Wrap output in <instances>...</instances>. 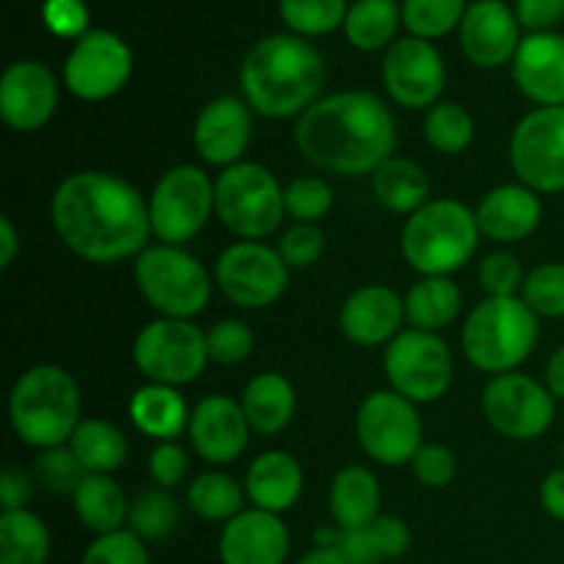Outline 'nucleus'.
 I'll return each mask as SVG.
<instances>
[{
	"label": "nucleus",
	"mask_w": 564,
	"mask_h": 564,
	"mask_svg": "<svg viewBox=\"0 0 564 564\" xmlns=\"http://www.w3.org/2000/svg\"><path fill=\"white\" fill-rule=\"evenodd\" d=\"M295 147L303 160L328 174H375L394 154V116L372 91H336L297 116Z\"/></svg>",
	"instance_id": "obj_2"
},
{
	"label": "nucleus",
	"mask_w": 564,
	"mask_h": 564,
	"mask_svg": "<svg viewBox=\"0 0 564 564\" xmlns=\"http://www.w3.org/2000/svg\"><path fill=\"white\" fill-rule=\"evenodd\" d=\"M411 471L424 488H449L457 477V455L444 444H424L411 460Z\"/></svg>",
	"instance_id": "obj_48"
},
{
	"label": "nucleus",
	"mask_w": 564,
	"mask_h": 564,
	"mask_svg": "<svg viewBox=\"0 0 564 564\" xmlns=\"http://www.w3.org/2000/svg\"><path fill=\"white\" fill-rule=\"evenodd\" d=\"M463 308L460 286L449 275H422L405 295V319L411 328L438 334Z\"/></svg>",
	"instance_id": "obj_30"
},
{
	"label": "nucleus",
	"mask_w": 564,
	"mask_h": 564,
	"mask_svg": "<svg viewBox=\"0 0 564 564\" xmlns=\"http://www.w3.org/2000/svg\"><path fill=\"white\" fill-rule=\"evenodd\" d=\"M240 405L253 433L279 435L281 430L290 427L295 416L297 397L284 375L262 372L248 380Z\"/></svg>",
	"instance_id": "obj_27"
},
{
	"label": "nucleus",
	"mask_w": 564,
	"mask_h": 564,
	"mask_svg": "<svg viewBox=\"0 0 564 564\" xmlns=\"http://www.w3.org/2000/svg\"><path fill=\"white\" fill-rule=\"evenodd\" d=\"M516 17L527 31H551L556 22H562L564 0H516Z\"/></svg>",
	"instance_id": "obj_52"
},
{
	"label": "nucleus",
	"mask_w": 564,
	"mask_h": 564,
	"mask_svg": "<svg viewBox=\"0 0 564 564\" xmlns=\"http://www.w3.org/2000/svg\"><path fill=\"white\" fill-rule=\"evenodd\" d=\"M325 58L308 39L273 33L253 44L240 66L242 99L264 119L303 116L325 86Z\"/></svg>",
	"instance_id": "obj_3"
},
{
	"label": "nucleus",
	"mask_w": 564,
	"mask_h": 564,
	"mask_svg": "<svg viewBox=\"0 0 564 564\" xmlns=\"http://www.w3.org/2000/svg\"><path fill=\"white\" fill-rule=\"evenodd\" d=\"M466 9V0H402V22L411 36L433 42L460 28Z\"/></svg>",
	"instance_id": "obj_40"
},
{
	"label": "nucleus",
	"mask_w": 564,
	"mask_h": 564,
	"mask_svg": "<svg viewBox=\"0 0 564 564\" xmlns=\"http://www.w3.org/2000/svg\"><path fill=\"white\" fill-rule=\"evenodd\" d=\"M218 556L224 564H284L290 556V532L281 516L251 507L224 523Z\"/></svg>",
	"instance_id": "obj_23"
},
{
	"label": "nucleus",
	"mask_w": 564,
	"mask_h": 564,
	"mask_svg": "<svg viewBox=\"0 0 564 564\" xmlns=\"http://www.w3.org/2000/svg\"><path fill=\"white\" fill-rule=\"evenodd\" d=\"M251 132L253 119L248 102L226 94L202 108L196 124H193V147L207 165L229 169V165L242 163V154L251 143Z\"/></svg>",
	"instance_id": "obj_21"
},
{
	"label": "nucleus",
	"mask_w": 564,
	"mask_h": 564,
	"mask_svg": "<svg viewBox=\"0 0 564 564\" xmlns=\"http://www.w3.org/2000/svg\"><path fill=\"white\" fill-rule=\"evenodd\" d=\"M402 22V6L397 0H356L347 9L345 36L361 53H375L394 44Z\"/></svg>",
	"instance_id": "obj_34"
},
{
	"label": "nucleus",
	"mask_w": 564,
	"mask_h": 564,
	"mask_svg": "<svg viewBox=\"0 0 564 564\" xmlns=\"http://www.w3.org/2000/svg\"><path fill=\"white\" fill-rule=\"evenodd\" d=\"M72 452L88 474H113L127 460V438L105 419H83L69 438Z\"/></svg>",
	"instance_id": "obj_33"
},
{
	"label": "nucleus",
	"mask_w": 564,
	"mask_h": 564,
	"mask_svg": "<svg viewBox=\"0 0 564 564\" xmlns=\"http://www.w3.org/2000/svg\"><path fill=\"white\" fill-rule=\"evenodd\" d=\"M372 191L386 209L408 218L430 202V180L422 165L394 154L375 169Z\"/></svg>",
	"instance_id": "obj_31"
},
{
	"label": "nucleus",
	"mask_w": 564,
	"mask_h": 564,
	"mask_svg": "<svg viewBox=\"0 0 564 564\" xmlns=\"http://www.w3.org/2000/svg\"><path fill=\"white\" fill-rule=\"evenodd\" d=\"M135 284L160 317L193 319L207 308L213 281L182 246H147L135 257Z\"/></svg>",
	"instance_id": "obj_8"
},
{
	"label": "nucleus",
	"mask_w": 564,
	"mask_h": 564,
	"mask_svg": "<svg viewBox=\"0 0 564 564\" xmlns=\"http://www.w3.org/2000/svg\"><path fill=\"white\" fill-rule=\"evenodd\" d=\"M191 446L209 466H229L246 452L251 424L242 405L226 394H209L198 400L187 424Z\"/></svg>",
	"instance_id": "obj_20"
},
{
	"label": "nucleus",
	"mask_w": 564,
	"mask_h": 564,
	"mask_svg": "<svg viewBox=\"0 0 564 564\" xmlns=\"http://www.w3.org/2000/svg\"><path fill=\"white\" fill-rule=\"evenodd\" d=\"M477 213L457 198H433L402 226V257L419 275H452L479 246Z\"/></svg>",
	"instance_id": "obj_6"
},
{
	"label": "nucleus",
	"mask_w": 564,
	"mask_h": 564,
	"mask_svg": "<svg viewBox=\"0 0 564 564\" xmlns=\"http://www.w3.org/2000/svg\"><path fill=\"white\" fill-rule=\"evenodd\" d=\"M510 165L518 182L534 193L564 191V105L534 108L516 124Z\"/></svg>",
	"instance_id": "obj_13"
},
{
	"label": "nucleus",
	"mask_w": 564,
	"mask_h": 564,
	"mask_svg": "<svg viewBox=\"0 0 564 564\" xmlns=\"http://www.w3.org/2000/svg\"><path fill=\"white\" fill-rule=\"evenodd\" d=\"M130 419L138 433L163 444V441H174L182 430H187L191 411H187V402L182 400L174 386L147 383L132 394Z\"/></svg>",
	"instance_id": "obj_29"
},
{
	"label": "nucleus",
	"mask_w": 564,
	"mask_h": 564,
	"mask_svg": "<svg viewBox=\"0 0 564 564\" xmlns=\"http://www.w3.org/2000/svg\"><path fill=\"white\" fill-rule=\"evenodd\" d=\"M328 507L339 529H364L380 516V485L369 468L347 466L330 482Z\"/></svg>",
	"instance_id": "obj_28"
},
{
	"label": "nucleus",
	"mask_w": 564,
	"mask_h": 564,
	"mask_svg": "<svg viewBox=\"0 0 564 564\" xmlns=\"http://www.w3.org/2000/svg\"><path fill=\"white\" fill-rule=\"evenodd\" d=\"M246 488L248 501H251L257 510L281 512L292 510L297 505L303 494V468L290 452L270 449L262 455L253 457V463L246 471Z\"/></svg>",
	"instance_id": "obj_26"
},
{
	"label": "nucleus",
	"mask_w": 564,
	"mask_h": 564,
	"mask_svg": "<svg viewBox=\"0 0 564 564\" xmlns=\"http://www.w3.org/2000/svg\"><path fill=\"white\" fill-rule=\"evenodd\" d=\"M132 75V50L113 31L83 33L64 61V83L72 97L102 102L116 97Z\"/></svg>",
	"instance_id": "obj_16"
},
{
	"label": "nucleus",
	"mask_w": 564,
	"mask_h": 564,
	"mask_svg": "<svg viewBox=\"0 0 564 564\" xmlns=\"http://www.w3.org/2000/svg\"><path fill=\"white\" fill-rule=\"evenodd\" d=\"M187 452L176 441H163L149 452V477L158 488H176L187 474Z\"/></svg>",
	"instance_id": "obj_51"
},
{
	"label": "nucleus",
	"mask_w": 564,
	"mask_h": 564,
	"mask_svg": "<svg viewBox=\"0 0 564 564\" xmlns=\"http://www.w3.org/2000/svg\"><path fill=\"white\" fill-rule=\"evenodd\" d=\"M562 460H564V441H562Z\"/></svg>",
	"instance_id": "obj_58"
},
{
	"label": "nucleus",
	"mask_w": 564,
	"mask_h": 564,
	"mask_svg": "<svg viewBox=\"0 0 564 564\" xmlns=\"http://www.w3.org/2000/svg\"><path fill=\"white\" fill-rule=\"evenodd\" d=\"M215 284L226 301L240 308L273 306L290 284V268L279 251L264 242L240 240L215 262Z\"/></svg>",
	"instance_id": "obj_14"
},
{
	"label": "nucleus",
	"mask_w": 564,
	"mask_h": 564,
	"mask_svg": "<svg viewBox=\"0 0 564 564\" xmlns=\"http://www.w3.org/2000/svg\"><path fill=\"white\" fill-rule=\"evenodd\" d=\"M474 119L460 102H438L424 116V138L441 154H460L474 141Z\"/></svg>",
	"instance_id": "obj_38"
},
{
	"label": "nucleus",
	"mask_w": 564,
	"mask_h": 564,
	"mask_svg": "<svg viewBox=\"0 0 564 564\" xmlns=\"http://www.w3.org/2000/svg\"><path fill=\"white\" fill-rule=\"evenodd\" d=\"M540 339V317L523 297H485L463 323V352L479 372H516Z\"/></svg>",
	"instance_id": "obj_5"
},
{
	"label": "nucleus",
	"mask_w": 564,
	"mask_h": 564,
	"mask_svg": "<svg viewBox=\"0 0 564 564\" xmlns=\"http://www.w3.org/2000/svg\"><path fill=\"white\" fill-rule=\"evenodd\" d=\"M215 213V182L198 165L182 163L165 171L149 196L152 235L165 246H185Z\"/></svg>",
	"instance_id": "obj_10"
},
{
	"label": "nucleus",
	"mask_w": 564,
	"mask_h": 564,
	"mask_svg": "<svg viewBox=\"0 0 564 564\" xmlns=\"http://www.w3.org/2000/svg\"><path fill=\"white\" fill-rule=\"evenodd\" d=\"M521 297L538 317H564V262H543L529 270Z\"/></svg>",
	"instance_id": "obj_41"
},
{
	"label": "nucleus",
	"mask_w": 564,
	"mask_h": 564,
	"mask_svg": "<svg viewBox=\"0 0 564 564\" xmlns=\"http://www.w3.org/2000/svg\"><path fill=\"white\" fill-rule=\"evenodd\" d=\"M215 215L240 240H264L284 220V187L264 165L242 160L215 180Z\"/></svg>",
	"instance_id": "obj_7"
},
{
	"label": "nucleus",
	"mask_w": 564,
	"mask_h": 564,
	"mask_svg": "<svg viewBox=\"0 0 564 564\" xmlns=\"http://www.w3.org/2000/svg\"><path fill=\"white\" fill-rule=\"evenodd\" d=\"M347 0H279V14L295 36H325L345 25Z\"/></svg>",
	"instance_id": "obj_39"
},
{
	"label": "nucleus",
	"mask_w": 564,
	"mask_h": 564,
	"mask_svg": "<svg viewBox=\"0 0 564 564\" xmlns=\"http://www.w3.org/2000/svg\"><path fill=\"white\" fill-rule=\"evenodd\" d=\"M284 207L295 224H317L334 207V191L323 176H297L284 187Z\"/></svg>",
	"instance_id": "obj_42"
},
{
	"label": "nucleus",
	"mask_w": 564,
	"mask_h": 564,
	"mask_svg": "<svg viewBox=\"0 0 564 564\" xmlns=\"http://www.w3.org/2000/svg\"><path fill=\"white\" fill-rule=\"evenodd\" d=\"M405 297L386 284H364L341 303L339 328L347 341L358 347L389 345L402 334Z\"/></svg>",
	"instance_id": "obj_22"
},
{
	"label": "nucleus",
	"mask_w": 564,
	"mask_h": 564,
	"mask_svg": "<svg viewBox=\"0 0 564 564\" xmlns=\"http://www.w3.org/2000/svg\"><path fill=\"white\" fill-rule=\"evenodd\" d=\"M253 350V334L242 319H220L207 330L209 361L220 367L242 364Z\"/></svg>",
	"instance_id": "obj_45"
},
{
	"label": "nucleus",
	"mask_w": 564,
	"mask_h": 564,
	"mask_svg": "<svg viewBox=\"0 0 564 564\" xmlns=\"http://www.w3.org/2000/svg\"><path fill=\"white\" fill-rule=\"evenodd\" d=\"M20 253V235H17L11 218H0V268H11V262Z\"/></svg>",
	"instance_id": "obj_56"
},
{
	"label": "nucleus",
	"mask_w": 564,
	"mask_h": 564,
	"mask_svg": "<svg viewBox=\"0 0 564 564\" xmlns=\"http://www.w3.org/2000/svg\"><path fill=\"white\" fill-rule=\"evenodd\" d=\"M55 235L83 262L116 264L149 246V202L121 176L77 171L66 176L50 202Z\"/></svg>",
	"instance_id": "obj_1"
},
{
	"label": "nucleus",
	"mask_w": 564,
	"mask_h": 564,
	"mask_svg": "<svg viewBox=\"0 0 564 564\" xmlns=\"http://www.w3.org/2000/svg\"><path fill=\"white\" fill-rule=\"evenodd\" d=\"M545 389L554 394V400H564V345L551 352L549 364H545Z\"/></svg>",
	"instance_id": "obj_55"
},
{
	"label": "nucleus",
	"mask_w": 564,
	"mask_h": 564,
	"mask_svg": "<svg viewBox=\"0 0 564 564\" xmlns=\"http://www.w3.org/2000/svg\"><path fill=\"white\" fill-rule=\"evenodd\" d=\"M383 86L405 110L438 105L446 88V66L435 44L416 36L397 39L383 58Z\"/></svg>",
	"instance_id": "obj_17"
},
{
	"label": "nucleus",
	"mask_w": 564,
	"mask_h": 564,
	"mask_svg": "<svg viewBox=\"0 0 564 564\" xmlns=\"http://www.w3.org/2000/svg\"><path fill=\"white\" fill-rule=\"evenodd\" d=\"M246 488L235 477L224 471H204L187 488V507L198 518L213 523H229L231 518L240 516L246 507Z\"/></svg>",
	"instance_id": "obj_36"
},
{
	"label": "nucleus",
	"mask_w": 564,
	"mask_h": 564,
	"mask_svg": "<svg viewBox=\"0 0 564 564\" xmlns=\"http://www.w3.org/2000/svg\"><path fill=\"white\" fill-rule=\"evenodd\" d=\"M58 108V80L42 61H14L0 77V116L17 132H36Z\"/></svg>",
	"instance_id": "obj_18"
},
{
	"label": "nucleus",
	"mask_w": 564,
	"mask_h": 564,
	"mask_svg": "<svg viewBox=\"0 0 564 564\" xmlns=\"http://www.w3.org/2000/svg\"><path fill=\"white\" fill-rule=\"evenodd\" d=\"M512 80L518 91L538 108L564 105V36L554 31L523 36L512 58Z\"/></svg>",
	"instance_id": "obj_24"
},
{
	"label": "nucleus",
	"mask_w": 564,
	"mask_h": 564,
	"mask_svg": "<svg viewBox=\"0 0 564 564\" xmlns=\"http://www.w3.org/2000/svg\"><path fill=\"white\" fill-rule=\"evenodd\" d=\"M275 251H279V257L284 259L290 270L312 268L325 251L323 231L317 229V224H292L290 229L281 231Z\"/></svg>",
	"instance_id": "obj_46"
},
{
	"label": "nucleus",
	"mask_w": 564,
	"mask_h": 564,
	"mask_svg": "<svg viewBox=\"0 0 564 564\" xmlns=\"http://www.w3.org/2000/svg\"><path fill=\"white\" fill-rule=\"evenodd\" d=\"M482 413L490 427L512 441H534L549 433L556 400L545 383L521 372L496 375L482 391Z\"/></svg>",
	"instance_id": "obj_15"
},
{
	"label": "nucleus",
	"mask_w": 564,
	"mask_h": 564,
	"mask_svg": "<svg viewBox=\"0 0 564 564\" xmlns=\"http://www.w3.org/2000/svg\"><path fill=\"white\" fill-rule=\"evenodd\" d=\"M383 369L397 394L416 405H427L449 391L455 358L438 334L408 328L386 345Z\"/></svg>",
	"instance_id": "obj_11"
},
{
	"label": "nucleus",
	"mask_w": 564,
	"mask_h": 564,
	"mask_svg": "<svg viewBox=\"0 0 564 564\" xmlns=\"http://www.w3.org/2000/svg\"><path fill=\"white\" fill-rule=\"evenodd\" d=\"M50 529L31 510H9L0 516V564H47Z\"/></svg>",
	"instance_id": "obj_35"
},
{
	"label": "nucleus",
	"mask_w": 564,
	"mask_h": 564,
	"mask_svg": "<svg viewBox=\"0 0 564 564\" xmlns=\"http://www.w3.org/2000/svg\"><path fill=\"white\" fill-rule=\"evenodd\" d=\"M356 435L367 457L380 466H411L422 449V416L416 402L397 394L394 389L372 391L361 402L356 416Z\"/></svg>",
	"instance_id": "obj_12"
},
{
	"label": "nucleus",
	"mask_w": 564,
	"mask_h": 564,
	"mask_svg": "<svg viewBox=\"0 0 564 564\" xmlns=\"http://www.w3.org/2000/svg\"><path fill=\"white\" fill-rule=\"evenodd\" d=\"M182 507L174 496L165 488H152L147 494L138 496L130 505V518H127V529L132 534L149 543V540H163L180 527Z\"/></svg>",
	"instance_id": "obj_37"
},
{
	"label": "nucleus",
	"mask_w": 564,
	"mask_h": 564,
	"mask_svg": "<svg viewBox=\"0 0 564 564\" xmlns=\"http://www.w3.org/2000/svg\"><path fill=\"white\" fill-rule=\"evenodd\" d=\"M132 361L149 383L180 389L193 383L207 367V334L191 319L158 317L138 330Z\"/></svg>",
	"instance_id": "obj_9"
},
{
	"label": "nucleus",
	"mask_w": 564,
	"mask_h": 564,
	"mask_svg": "<svg viewBox=\"0 0 564 564\" xmlns=\"http://www.w3.org/2000/svg\"><path fill=\"white\" fill-rule=\"evenodd\" d=\"M477 213L479 231L494 242H521L534 235L543 220V202L540 193L521 185H499L479 202Z\"/></svg>",
	"instance_id": "obj_25"
},
{
	"label": "nucleus",
	"mask_w": 564,
	"mask_h": 564,
	"mask_svg": "<svg viewBox=\"0 0 564 564\" xmlns=\"http://www.w3.org/2000/svg\"><path fill=\"white\" fill-rule=\"evenodd\" d=\"M457 36L466 58L479 69L510 64L523 42L521 22L505 0H477L468 6Z\"/></svg>",
	"instance_id": "obj_19"
},
{
	"label": "nucleus",
	"mask_w": 564,
	"mask_h": 564,
	"mask_svg": "<svg viewBox=\"0 0 564 564\" xmlns=\"http://www.w3.org/2000/svg\"><path fill=\"white\" fill-rule=\"evenodd\" d=\"M33 496V482L22 468L6 466L0 474V505L3 512L9 510H28V501Z\"/></svg>",
	"instance_id": "obj_53"
},
{
	"label": "nucleus",
	"mask_w": 564,
	"mask_h": 564,
	"mask_svg": "<svg viewBox=\"0 0 564 564\" xmlns=\"http://www.w3.org/2000/svg\"><path fill=\"white\" fill-rule=\"evenodd\" d=\"M364 532H367L369 543H372L375 554L380 556V562L400 560V556H405L408 551H411L413 534L402 518L378 516L369 527H364Z\"/></svg>",
	"instance_id": "obj_49"
},
{
	"label": "nucleus",
	"mask_w": 564,
	"mask_h": 564,
	"mask_svg": "<svg viewBox=\"0 0 564 564\" xmlns=\"http://www.w3.org/2000/svg\"><path fill=\"white\" fill-rule=\"evenodd\" d=\"M72 501H75V512L83 527L97 538L119 532L130 518V501H127L119 482H113L108 474H88L80 488L75 490Z\"/></svg>",
	"instance_id": "obj_32"
},
{
	"label": "nucleus",
	"mask_w": 564,
	"mask_h": 564,
	"mask_svg": "<svg viewBox=\"0 0 564 564\" xmlns=\"http://www.w3.org/2000/svg\"><path fill=\"white\" fill-rule=\"evenodd\" d=\"M540 505L554 521L564 523V468L551 471L540 485Z\"/></svg>",
	"instance_id": "obj_54"
},
{
	"label": "nucleus",
	"mask_w": 564,
	"mask_h": 564,
	"mask_svg": "<svg viewBox=\"0 0 564 564\" xmlns=\"http://www.w3.org/2000/svg\"><path fill=\"white\" fill-rule=\"evenodd\" d=\"M9 422L22 444L55 449L69 444L80 419V389L58 364H36L17 378L9 394Z\"/></svg>",
	"instance_id": "obj_4"
},
{
	"label": "nucleus",
	"mask_w": 564,
	"mask_h": 564,
	"mask_svg": "<svg viewBox=\"0 0 564 564\" xmlns=\"http://www.w3.org/2000/svg\"><path fill=\"white\" fill-rule=\"evenodd\" d=\"M521 262L510 251H494L479 262V286L488 292V297H510L523 286Z\"/></svg>",
	"instance_id": "obj_47"
},
{
	"label": "nucleus",
	"mask_w": 564,
	"mask_h": 564,
	"mask_svg": "<svg viewBox=\"0 0 564 564\" xmlns=\"http://www.w3.org/2000/svg\"><path fill=\"white\" fill-rule=\"evenodd\" d=\"M33 477H36V482H42L44 488L53 490V494L75 496V490L80 488L83 479L88 477V471L80 466L75 452L64 444L55 446V449H44L42 455L36 457Z\"/></svg>",
	"instance_id": "obj_43"
},
{
	"label": "nucleus",
	"mask_w": 564,
	"mask_h": 564,
	"mask_svg": "<svg viewBox=\"0 0 564 564\" xmlns=\"http://www.w3.org/2000/svg\"><path fill=\"white\" fill-rule=\"evenodd\" d=\"M80 564H152L149 560V549L138 534L130 529H119V532L99 534L86 551H83Z\"/></svg>",
	"instance_id": "obj_44"
},
{
	"label": "nucleus",
	"mask_w": 564,
	"mask_h": 564,
	"mask_svg": "<svg viewBox=\"0 0 564 564\" xmlns=\"http://www.w3.org/2000/svg\"><path fill=\"white\" fill-rule=\"evenodd\" d=\"M44 25L55 33V36L64 39H80L83 33H88V9L83 0H44L42 6Z\"/></svg>",
	"instance_id": "obj_50"
},
{
	"label": "nucleus",
	"mask_w": 564,
	"mask_h": 564,
	"mask_svg": "<svg viewBox=\"0 0 564 564\" xmlns=\"http://www.w3.org/2000/svg\"><path fill=\"white\" fill-rule=\"evenodd\" d=\"M297 564H347L345 556L339 554V549H319V545H314L312 551H306V554L297 560Z\"/></svg>",
	"instance_id": "obj_57"
}]
</instances>
